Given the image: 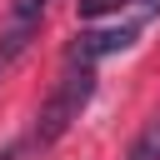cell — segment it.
Here are the masks:
<instances>
[{
	"instance_id": "obj_1",
	"label": "cell",
	"mask_w": 160,
	"mask_h": 160,
	"mask_svg": "<svg viewBox=\"0 0 160 160\" xmlns=\"http://www.w3.org/2000/svg\"><path fill=\"white\" fill-rule=\"evenodd\" d=\"M90 95H95V70H65V75L55 80V90L45 95V105H40V115H35V125H30V140H35L40 155L80 120V110L90 105Z\"/></svg>"
},
{
	"instance_id": "obj_2",
	"label": "cell",
	"mask_w": 160,
	"mask_h": 160,
	"mask_svg": "<svg viewBox=\"0 0 160 160\" xmlns=\"http://www.w3.org/2000/svg\"><path fill=\"white\" fill-rule=\"evenodd\" d=\"M145 20H150V15H130V20H115V25H105V30H80V35L65 45V65H70V70H95V60L120 55L125 45H135L140 30H145Z\"/></svg>"
},
{
	"instance_id": "obj_3",
	"label": "cell",
	"mask_w": 160,
	"mask_h": 160,
	"mask_svg": "<svg viewBox=\"0 0 160 160\" xmlns=\"http://www.w3.org/2000/svg\"><path fill=\"white\" fill-rule=\"evenodd\" d=\"M35 35H40V25L35 20H5L0 25V80L10 75V65L35 45Z\"/></svg>"
},
{
	"instance_id": "obj_4",
	"label": "cell",
	"mask_w": 160,
	"mask_h": 160,
	"mask_svg": "<svg viewBox=\"0 0 160 160\" xmlns=\"http://www.w3.org/2000/svg\"><path fill=\"white\" fill-rule=\"evenodd\" d=\"M125 160H160V115H150L140 125V135L125 145Z\"/></svg>"
},
{
	"instance_id": "obj_5",
	"label": "cell",
	"mask_w": 160,
	"mask_h": 160,
	"mask_svg": "<svg viewBox=\"0 0 160 160\" xmlns=\"http://www.w3.org/2000/svg\"><path fill=\"white\" fill-rule=\"evenodd\" d=\"M45 10H50V0H10L5 20H35V25H45Z\"/></svg>"
},
{
	"instance_id": "obj_6",
	"label": "cell",
	"mask_w": 160,
	"mask_h": 160,
	"mask_svg": "<svg viewBox=\"0 0 160 160\" xmlns=\"http://www.w3.org/2000/svg\"><path fill=\"white\" fill-rule=\"evenodd\" d=\"M0 160H40V150H35V140H30V135H20V140L0 145Z\"/></svg>"
}]
</instances>
